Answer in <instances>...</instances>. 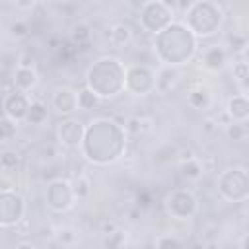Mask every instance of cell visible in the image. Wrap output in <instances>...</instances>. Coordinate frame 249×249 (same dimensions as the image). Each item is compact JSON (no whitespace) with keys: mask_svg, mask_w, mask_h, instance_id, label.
I'll return each mask as SVG.
<instances>
[{"mask_svg":"<svg viewBox=\"0 0 249 249\" xmlns=\"http://www.w3.org/2000/svg\"><path fill=\"white\" fill-rule=\"evenodd\" d=\"M226 60H228V54H226V49L220 47V45H212L208 47L204 53H202V64L204 68L212 70V72H218L226 66Z\"/></svg>","mask_w":249,"mask_h":249,"instance_id":"2e32d148","label":"cell"},{"mask_svg":"<svg viewBox=\"0 0 249 249\" xmlns=\"http://www.w3.org/2000/svg\"><path fill=\"white\" fill-rule=\"evenodd\" d=\"M62 233H64V237H62V235H56L58 243H62V245H72V243L76 241V233H72V231H68V230H62Z\"/></svg>","mask_w":249,"mask_h":249,"instance_id":"e575fe53","label":"cell"},{"mask_svg":"<svg viewBox=\"0 0 249 249\" xmlns=\"http://www.w3.org/2000/svg\"><path fill=\"white\" fill-rule=\"evenodd\" d=\"M14 2H16V8L21 12H31L37 4V0H14Z\"/></svg>","mask_w":249,"mask_h":249,"instance_id":"836d02e7","label":"cell"},{"mask_svg":"<svg viewBox=\"0 0 249 249\" xmlns=\"http://www.w3.org/2000/svg\"><path fill=\"white\" fill-rule=\"evenodd\" d=\"M72 191H74V198H86L91 191V183L86 175H78L72 183Z\"/></svg>","mask_w":249,"mask_h":249,"instance_id":"83f0119b","label":"cell"},{"mask_svg":"<svg viewBox=\"0 0 249 249\" xmlns=\"http://www.w3.org/2000/svg\"><path fill=\"white\" fill-rule=\"evenodd\" d=\"M218 193L228 202H245L249 196V175L245 167H228L218 175Z\"/></svg>","mask_w":249,"mask_h":249,"instance_id":"5b68a950","label":"cell"},{"mask_svg":"<svg viewBox=\"0 0 249 249\" xmlns=\"http://www.w3.org/2000/svg\"><path fill=\"white\" fill-rule=\"evenodd\" d=\"M175 66H165L156 74V89L160 93H167L173 88V82L177 78V72L173 70Z\"/></svg>","mask_w":249,"mask_h":249,"instance_id":"ac0fdd59","label":"cell"},{"mask_svg":"<svg viewBox=\"0 0 249 249\" xmlns=\"http://www.w3.org/2000/svg\"><path fill=\"white\" fill-rule=\"evenodd\" d=\"M76 97H78V109H82V111H89V109H93L99 103V97L88 86L84 89L76 91Z\"/></svg>","mask_w":249,"mask_h":249,"instance_id":"603a6c76","label":"cell"},{"mask_svg":"<svg viewBox=\"0 0 249 249\" xmlns=\"http://www.w3.org/2000/svg\"><path fill=\"white\" fill-rule=\"evenodd\" d=\"M130 39H132V29L126 23H115L109 29V41L115 47H124L130 43Z\"/></svg>","mask_w":249,"mask_h":249,"instance_id":"e0dca14e","label":"cell"},{"mask_svg":"<svg viewBox=\"0 0 249 249\" xmlns=\"http://www.w3.org/2000/svg\"><path fill=\"white\" fill-rule=\"evenodd\" d=\"M233 78L237 80V84L241 86V89H247V78H249V66L245 60H239L233 64Z\"/></svg>","mask_w":249,"mask_h":249,"instance_id":"f1b7e54d","label":"cell"},{"mask_svg":"<svg viewBox=\"0 0 249 249\" xmlns=\"http://www.w3.org/2000/svg\"><path fill=\"white\" fill-rule=\"evenodd\" d=\"M80 148L88 161L109 165L123 156L126 148V130L111 119H95L86 126Z\"/></svg>","mask_w":249,"mask_h":249,"instance_id":"6da1fadb","label":"cell"},{"mask_svg":"<svg viewBox=\"0 0 249 249\" xmlns=\"http://www.w3.org/2000/svg\"><path fill=\"white\" fill-rule=\"evenodd\" d=\"M154 245L156 247H181L183 243L177 237H173V235H163V237H158L154 241Z\"/></svg>","mask_w":249,"mask_h":249,"instance_id":"1f68e13d","label":"cell"},{"mask_svg":"<svg viewBox=\"0 0 249 249\" xmlns=\"http://www.w3.org/2000/svg\"><path fill=\"white\" fill-rule=\"evenodd\" d=\"M187 103L193 107V109H206L208 103H210V95L204 88H196V89H191L189 95H187Z\"/></svg>","mask_w":249,"mask_h":249,"instance_id":"44dd1931","label":"cell"},{"mask_svg":"<svg viewBox=\"0 0 249 249\" xmlns=\"http://www.w3.org/2000/svg\"><path fill=\"white\" fill-rule=\"evenodd\" d=\"M148 128H150V121H148V119H144V117H140V115H134V117H130V119L126 121V124H124L126 136H128V134H130V136H138V134H144Z\"/></svg>","mask_w":249,"mask_h":249,"instance_id":"7402d4cb","label":"cell"},{"mask_svg":"<svg viewBox=\"0 0 249 249\" xmlns=\"http://www.w3.org/2000/svg\"><path fill=\"white\" fill-rule=\"evenodd\" d=\"M18 66H33V54L31 53H23L19 56V64Z\"/></svg>","mask_w":249,"mask_h":249,"instance_id":"8d00e7d4","label":"cell"},{"mask_svg":"<svg viewBox=\"0 0 249 249\" xmlns=\"http://www.w3.org/2000/svg\"><path fill=\"white\" fill-rule=\"evenodd\" d=\"M124 70L126 68L119 58L103 56L88 68L86 86L99 99H111L124 89Z\"/></svg>","mask_w":249,"mask_h":249,"instance_id":"3957f363","label":"cell"},{"mask_svg":"<svg viewBox=\"0 0 249 249\" xmlns=\"http://www.w3.org/2000/svg\"><path fill=\"white\" fill-rule=\"evenodd\" d=\"M18 134V126H16V121L8 119L6 115L0 117V144H6V142H12Z\"/></svg>","mask_w":249,"mask_h":249,"instance_id":"d4e9b609","label":"cell"},{"mask_svg":"<svg viewBox=\"0 0 249 249\" xmlns=\"http://www.w3.org/2000/svg\"><path fill=\"white\" fill-rule=\"evenodd\" d=\"M49 113H47V105L43 101H29V109H27V115H25V123L29 124H43L47 121Z\"/></svg>","mask_w":249,"mask_h":249,"instance_id":"d6986e66","label":"cell"},{"mask_svg":"<svg viewBox=\"0 0 249 249\" xmlns=\"http://www.w3.org/2000/svg\"><path fill=\"white\" fill-rule=\"evenodd\" d=\"M74 191L72 183L66 179H54L47 185L45 191V202L53 212H66L74 204Z\"/></svg>","mask_w":249,"mask_h":249,"instance_id":"30bf717a","label":"cell"},{"mask_svg":"<svg viewBox=\"0 0 249 249\" xmlns=\"http://www.w3.org/2000/svg\"><path fill=\"white\" fill-rule=\"evenodd\" d=\"M124 243H126V231L117 228L111 233H105V239H103L105 247H123Z\"/></svg>","mask_w":249,"mask_h":249,"instance_id":"f546056e","label":"cell"},{"mask_svg":"<svg viewBox=\"0 0 249 249\" xmlns=\"http://www.w3.org/2000/svg\"><path fill=\"white\" fill-rule=\"evenodd\" d=\"M173 19V12L165 8L160 0H146L140 8V25L148 33H158Z\"/></svg>","mask_w":249,"mask_h":249,"instance_id":"52a82bcc","label":"cell"},{"mask_svg":"<svg viewBox=\"0 0 249 249\" xmlns=\"http://www.w3.org/2000/svg\"><path fill=\"white\" fill-rule=\"evenodd\" d=\"M25 200L16 191H0V228H12L21 222Z\"/></svg>","mask_w":249,"mask_h":249,"instance_id":"9c48e42d","label":"cell"},{"mask_svg":"<svg viewBox=\"0 0 249 249\" xmlns=\"http://www.w3.org/2000/svg\"><path fill=\"white\" fill-rule=\"evenodd\" d=\"M136 206L138 208H148L150 206V195L148 193H140L136 198Z\"/></svg>","mask_w":249,"mask_h":249,"instance_id":"d590c367","label":"cell"},{"mask_svg":"<svg viewBox=\"0 0 249 249\" xmlns=\"http://www.w3.org/2000/svg\"><path fill=\"white\" fill-rule=\"evenodd\" d=\"M84 130H86V126L82 124V121L68 117V119L58 123L56 136L64 148H80L82 138H84Z\"/></svg>","mask_w":249,"mask_h":249,"instance_id":"8fae6325","label":"cell"},{"mask_svg":"<svg viewBox=\"0 0 249 249\" xmlns=\"http://www.w3.org/2000/svg\"><path fill=\"white\" fill-rule=\"evenodd\" d=\"M154 51L165 66H181L193 58L196 37L185 23L171 21L154 35Z\"/></svg>","mask_w":249,"mask_h":249,"instance_id":"7a4b0ae2","label":"cell"},{"mask_svg":"<svg viewBox=\"0 0 249 249\" xmlns=\"http://www.w3.org/2000/svg\"><path fill=\"white\" fill-rule=\"evenodd\" d=\"M2 109H4V115L12 121H16V123L25 121V115L29 109V99H27L25 91H19V89L10 91L2 101Z\"/></svg>","mask_w":249,"mask_h":249,"instance_id":"7c38bea8","label":"cell"},{"mask_svg":"<svg viewBox=\"0 0 249 249\" xmlns=\"http://www.w3.org/2000/svg\"><path fill=\"white\" fill-rule=\"evenodd\" d=\"M18 247H33V243H18Z\"/></svg>","mask_w":249,"mask_h":249,"instance_id":"ab89813d","label":"cell"},{"mask_svg":"<svg viewBox=\"0 0 249 249\" xmlns=\"http://www.w3.org/2000/svg\"><path fill=\"white\" fill-rule=\"evenodd\" d=\"M124 89L132 95H148L156 89V74L144 64H134L124 70Z\"/></svg>","mask_w":249,"mask_h":249,"instance_id":"ba28073f","label":"cell"},{"mask_svg":"<svg viewBox=\"0 0 249 249\" xmlns=\"http://www.w3.org/2000/svg\"><path fill=\"white\" fill-rule=\"evenodd\" d=\"M19 167V154L14 150H4L0 154V169L4 173H14Z\"/></svg>","mask_w":249,"mask_h":249,"instance_id":"cb8c5ba5","label":"cell"},{"mask_svg":"<svg viewBox=\"0 0 249 249\" xmlns=\"http://www.w3.org/2000/svg\"><path fill=\"white\" fill-rule=\"evenodd\" d=\"M181 173H183V177L195 181V179L202 177L204 165H202L200 160H196L195 156H191V158H187V160H181Z\"/></svg>","mask_w":249,"mask_h":249,"instance_id":"ffe728a7","label":"cell"},{"mask_svg":"<svg viewBox=\"0 0 249 249\" xmlns=\"http://www.w3.org/2000/svg\"><path fill=\"white\" fill-rule=\"evenodd\" d=\"M113 230H117V226H115L113 222H105V224L101 226V233H103V235H105V233H111Z\"/></svg>","mask_w":249,"mask_h":249,"instance_id":"f35d334b","label":"cell"},{"mask_svg":"<svg viewBox=\"0 0 249 249\" xmlns=\"http://www.w3.org/2000/svg\"><path fill=\"white\" fill-rule=\"evenodd\" d=\"M37 80L39 78H37V72L33 66H18L14 70V78H12L14 88L19 91H25V93L37 86Z\"/></svg>","mask_w":249,"mask_h":249,"instance_id":"5bb4252c","label":"cell"},{"mask_svg":"<svg viewBox=\"0 0 249 249\" xmlns=\"http://www.w3.org/2000/svg\"><path fill=\"white\" fill-rule=\"evenodd\" d=\"M54 2H66V0H54Z\"/></svg>","mask_w":249,"mask_h":249,"instance_id":"60d3db41","label":"cell"},{"mask_svg":"<svg viewBox=\"0 0 249 249\" xmlns=\"http://www.w3.org/2000/svg\"><path fill=\"white\" fill-rule=\"evenodd\" d=\"M53 107L60 115H72L78 109V97L72 88H58L53 93Z\"/></svg>","mask_w":249,"mask_h":249,"instance_id":"4fadbf2b","label":"cell"},{"mask_svg":"<svg viewBox=\"0 0 249 249\" xmlns=\"http://www.w3.org/2000/svg\"><path fill=\"white\" fill-rule=\"evenodd\" d=\"M226 113L231 121H241L245 123L247 117H249V101H247V95L245 93H237V95H231L228 99V105H226Z\"/></svg>","mask_w":249,"mask_h":249,"instance_id":"9a60e30c","label":"cell"},{"mask_svg":"<svg viewBox=\"0 0 249 249\" xmlns=\"http://www.w3.org/2000/svg\"><path fill=\"white\" fill-rule=\"evenodd\" d=\"M160 2H161L165 8H169L171 12H175V10L179 8V0H160Z\"/></svg>","mask_w":249,"mask_h":249,"instance_id":"74e56055","label":"cell"},{"mask_svg":"<svg viewBox=\"0 0 249 249\" xmlns=\"http://www.w3.org/2000/svg\"><path fill=\"white\" fill-rule=\"evenodd\" d=\"M14 179H12V173H6L0 177V191H14Z\"/></svg>","mask_w":249,"mask_h":249,"instance_id":"d6a6232c","label":"cell"},{"mask_svg":"<svg viewBox=\"0 0 249 249\" xmlns=\"http://www.w3.org/2000/svg\"><path fill=\"white\" fill-rule=\"evenodd\" d=\"M226 134H228L231 140L241 142V140H245V136H247V126H245V123H241V121H231V123L226 124Z\"/></svg>","mask_w":249,"mask_h":249,"instance_id":"4316f807","label":"cell"},{"mask_svg":"<svg viewBox=\"0 0 249 249\" xmlns=\"http://www.w3.org/2000/svg\"><path fill=\"white\" fill-rule=\"evenodd\" d=\"M165 212L171 220H189L198 210V200L189 189H173L165 196Z\"/></svg>","mask_w":249,"mask_h":249,"instance_id":"8992f818","label":"cell"},{"mask_svg":"<svg viewBox=\"0 0 249 249\" xmlns=\"http://www.w3.org/2000/svg\"><path fill=\"white\" fill-rule=\"evenodd\" d=\"M27 33H29V25H27L25 21H16V23H12V25H10V35H12V37H16V39L25 37Z\"/></svg>","mask_w":249,"mask_h":249,"instance_id":"4dcf8cb0","label":"cell"},{"mask_svg":"<svg viewBox=\"0 0 249 249\" xmlns=\"http://www.w3.org/2000/svg\"><path fill=\"white\" fill-rule=\"evenodd\" d=\"M89 37H91V31H89V27L86 23H78V25L72 27L70 39H72V43L76 47H86L89 43Z\"/></svg>","mask_w":249,"mask_h":249,"instance_id":"484cf974","label":"cell"},{"mask_svg":"<svg viewBox=\"0 0 249 249\" xmlns=\"http://www.w3.org/2000/svg\"><path fill=\"white\" fill-rule=\"evenodd\" d=\"M222 21H224V12L212 0H195L185 10V25L193 31L196 39L214 35L222 27Z\"/></svg>","mask_w":249,"mask_h":249,"instance_id":"277c9868","label":"cell"}]
</instances>
